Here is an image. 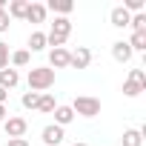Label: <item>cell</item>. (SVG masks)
I'll use <instances>...</instances> for the list:
<instances>
[{
	"label": "cell",
	"instance_id": "6da1fadb",
	"mask_svg": "<svg viewBox=\"0 0 146 146\" xmlns=\"http://www.w3.org/2000/svg\"><path fill=\"white\" fill-rule=\"evenodd\" d=\"M54 86V69L49 66H32L29 69V92H46Z\"/></svg>",
	"mask_w": 146,
	"mask_h": 146
},
{
	"label": "cell",
	"instance_id": "7a4b0ae2",
	"mask_svg": "<svg viewBox=\"0 0 146 146\" xmlns=\"http://www.w3.org/2000/svg\"><path fill=\"white\" fill-rule=\"evenodd\" d=\"M69 35H72V20L69 17H54V23H52V29L46 35V46L63 49V43L69 40Z\"/></svg>",
	"mask_w": 146,
	"mask_h": 146
},
{
	"label": "cell",
	"instance_id": "3957f363",
	"mask_svg": "<svg viewBox=\"0 0 146 146\" xmlns=\"http://www.w3.org/2000/svg\"><path fill=\"white\" fill-rule=\"evenodd\" d=\"M72 112L80 115V117H98L100 115V100L92 95H78L72 100Z\"/></svg>",
	"mask_w": 146,
	"mask_h": 146
},
{
	"label": "cell",
	"instance_id": "277c9868",
	"mask_svg": "<svg viewBox=\"0 0 146 146\" xmlns=\"http://www.w3.org/2000/svg\"><path fill=\"white\" fill-rule=\"evenodd\" d=\"M89 63H92V52L86 46H78L75 52H69V66L72 69H89Z\"/></svg>",
	"mask_w": 146,
	"mask_h": 146
},
{
	"label": "cell",
	"instance_id": "5b68a950",
	"mask_svg": "<svg viewBox=\"0 0 146 146\" xmlns=\"http://www.w3.org/2000/svg\"><path fill=\"white\" fill-rule=\"evenodd\" d=\"M3 129H6V135L9 137H23L26 135V129H29V123H26V117H6L3 120Z\"/></svg>",
	"mask_w": 146,
	"mask_h": 146
},
{
	"label": "cell",
	"instance_id": "8992f818",
	"mask_svg": "<svg viewBox=\"0 0 146 146\" xmlns=\"http://www.w3.org/2000/svg\"><path fill=\"white\" fill-rule=\"evenodd\" d=\"M49 69H69V49H52L49 52Z\"/></svg>",
	"mask_w": 146,
	"mask_h": 146
},
{
	"label": "cell",
	"instance_id": "52a82bcc",
	"mask_svg": "<svg viewBox=\"0 0 146 146\" xmlns=\"http://www.w3.org/2000/svg\"><path fill=\"white\" fill-rule=\"evenodd\" d=\"M40 137H43L46 146H60V143H63V129L54 126V123H49V126L40 132Z\"/></svg>",
	"mask_w": 146,
	"mask_h": 146
},
{
	"label": "cell",
	"instance_id": "ba28073f",
	"mask_svg": "<svg viewBox=\"0 0 146 146\" xmlns=\"http://www.w3.org/2000/svg\"><path fill=\"white\" fill-rule=\"evenodd\" d=\"M20 83V75H17V69H12V66H6V69H0V89H15Z\"/></svg>",
	"mask_w": 146,
	"mask_h": 146
},
{
	"label": "cell",
	"instance_id": "9c48e42d",
	"mask_svg": "<svg viewBox=\"0 0 146 146\" xmlns=\"http://www.w3.org/2000/svg\"><path fill=\"white\" fill-rule=\"evenodd\" d=\"M132 54H135V52L129 49V43H126V40H115V43H112V57H115L117 63H129V60H132Z\"/></svg>",
	"mask_w": 146,
	"mask_h": 146
},
{
	"label": "cell",
	"instance_id": "30bf717a",
	"mask_svg": "<svg viewBox=\"0 0 146 146\" xmlns=\"http://www.w3.org/2000/svg\"><path fill=\"white\" fill-rule=\"evenodd\" d=\"M72 9H75V3H72V0H49V3H46V12H54L57 17L72 15Z\"/></svg>",
	"mask_w": 146,
	"mask_h": 146
},
{
	"label": "cell",
	"instance_id": "8fae6325",
	"mask_svg": "<svg viewBox=\"0 0 146 146\" xmlns=\"http://www.w3.org/2000/svg\"><path fill=\"white\" fill-rule=\"evenodd\" d=\"M52 115H54V126H60V129L69 126L72 120H75V112H72V106H57Z\"/></svg>",
	"mask_w": 146,
	"mask_h": 146
},
{
	"label": "cell",
	"instance_id": "7c38bea8",
	"mask_svg": "<svg viewBox=\"0 0 146 146\" xmlns=\"http://www.w3.org/2000/svg\"><path fill=\"white\" fill-rule=\"evenodd\" d=\"M23 20H29V23H43V20H46V6H43V3H29Z\"/></svg>",
	"mask_w": 146,
	"mask_h": 146
},
{
	"label": "cell",
	"instance_id": "4fadbf2b",
	"mask_svg": "<svg viewBox=\"0 0 146 146\" xmlns=\"http://www.w3.org/2000/svg\"><path fill=\"white\" fill-rule=\"evenodd\" d=\"M129 17H132V15H129L123 6H115V9H112V15H109V20H112V26H115V29H126V26H129Z\"/></svg>",
	"mask_w": 146,
	"mask_h": 146
},
{
	"label": "cell",
	"instance_id": "5bb4252c",
	"mask_svg": "<svg viewBox=\"0 0 146 146\" xmlns=\"http://www.w3.org/2000/svg\"><path fill=\"white\" fill-rule=\"evenodd\" d=\"M120 143L123 146H143V129H126Z\"/></svg>",
	"mask_w": 146,
	"mask_h": 146
},
{
	"label": "cell",
	"instance_id": "9a60e30c",
	"mask_svg": "<svg viewBox=\"0 0 146 146\" xmlns=\"http://www.w3.org/2000/svg\"><path fill=\"white\" fill-rule=\"evenodd\" d=\"M26 9H29V0H12L9 9H6V15H9V17L23 20V17H26Z\"/></svg>",
	"mask_w": 146,
	"mask_h": 146
},
{
	"label": "cell",
	"instance_id": "2e32d148",
	"mask_svg": "<svg viewBox=\"0 0 146 146\" xmlns=\"http://www.w3.org/2000/svg\"><path fill=\"white\" fill-rule=\"evenodd\" d=\"M29 60H32V52H29V49H17V52L9 54V66H12V69H15V66H29Z\"/></svg>",
	"mask_w": 146,
	"mask_h": 146
},
{
	"label": "cell",
	"instance_id": "e0dca14e",
	"mask_svg": "<svg viewBox=\"0 0 146 146\" xmlns=\"http://www.w3.org/2000/svg\"><path fill=\"white\" fill-rule=\"evenodd\" d=\"M54 109H57V100H54V95L43 92V95H40V100H37V112H43V115H52Z\"/></svg>",
	"mask_w": 146,
	"mask_h": 146
},
{
	"label": "cell",
	"instance_id": "ac0fdd59",
	"mask_svg": "<svg viewBox=\"0 0 146 146\" xmlns=\"http://www.w3.org/2000/svg\"><path fill=\"white\" fill-rule=\"evenodd\" d=\"M132 52H146V32H132V37L126 40Z\"/></svg>",
	"mask_w": 146,
	"mask_h": 146
},
{
	"label": "cell",
	"instance_id": "d6986e66",
	"mask_svg": "<svg viewBox=\"0 0 146 146\" xmlns=\"http://www.w3.org/2000/svg\"><path fill=\"white\" fill-rule=\"evenodd\" d=\"M29 49L32 52H43L46 49V32H32L29 35Z\"/></svg>",
	"mask_w": 146,
	"mask_h": 146
},
{
	"label": "cell",
	"instance_id": "ffe728a7",
	"mask_svg": "<svg viewBox=\"0 0 146 146\" xmlns=\"http://www.w3.org/2000/svg\"><path fill=\"white\" fill-rule=\"evenodd\" d=\"M140 92H146V89H143V86H137V83H135V80H129V78L123 80V95H126V98H137Z\"/></svg>",
	"mask_w": 146,
	"mask_h": 146
},
{
	"label": "cell",
	"instance_id": "44dd1931",
	"mask_svg": "<svg viewBox=\"0 0 146 146\" xmlns=\"http://www.w3.org/2000/svg\"><path fill=\"white\" fill-rule=\"evenodd\" d=\"M37 100H40V92H23V98H20L23 109H37Z\"/></svg>",
	"mask_w": 146,
	"mask_h": 146
},
{
	"label": "cell",
	"instance_id": "7402d4cb",
	"mask_svg": "<svg viewBox=\"0 0 146 146\" xmlns=\"http://www.w3.org/2000/svg\"><path fill=\"white\" fill-rule=\"evenodd\" d=\"M129 26H132V32H146V15L140 12V15H132L129 17Z\"/></svg>",
	"mask_w": 146,
	"mask_h": 146
},
{
	"label": "cell",
	"instance_id": "603a6c76",
	"mask_svg": "<svg viewBox=\"0 0 146 146\" xmlns=\"http://www.w3.org/2000/svg\"><path fill=\"white\" fill-rule=\"evenodd\" d=\"M123 9H126L129 15H132V12L140 15V12H143V0H123Z\"/></svg>",
	"mask_w": 146,
	"mask_h": 146
},
{
	"label": "cell",
	"instance_id": "cb8c5ba5",
	"mask_svg": "<svg viewBox=\"0 0 146 146\" xmlns=\"http://www.w3.org/2000/svg\"><path fill=\"white\" fill-rule=\"evenodd\" d=\"M129 80H135L137 86L146 89V72H143V69H132V72H129Z\"/></svg>",
	"mask_w": 146,
	"mask_h": 146
},
{
	"label": "cell",
	"instance_id": "d4e9b609",
	"mask_svg": "<svg viewBox=\"0 0 146 146\" xmlns=\"http://www.w3.org/2000/svg\"><path fill=\"white\" fill-rule=\"evenodd\" d=\"M9 43H3V40H0V69H6L9 66Z\"/></svg>",
	"mask_w": 146,
	"mask_h": 146
},
{
	"label": "cell",
	"instance_id": "484cf974",
	"mask_svg": "<svg viewBox=\"0 0 146 146\" xmlns=\"http://www.w3.org/2000/svg\"><path fill=\"white\" fill-rule=\"evenodd\" d=\"M9 26H12V17L6 12H0V32H9Z\"/></svg>",
	"mask_w": 146,
	"mask_h": 146
},
{
	"label": "cell",
	"instance_id": "4316f807",
	"mask_svg": "<svg viewBox=\"0 0 146 146\" xmlns=\"http://www.w3.org/2000/svg\"><path fill=\"white\" fill-rule=\"evenodd\" d=\"M6 146H32V143H29L26 137H9V143H6Z\"/></svg>",
	"mask_w": 146,
	"mask_h": 146
},
{
	"label": "cell",
	"instance_id": "83f0119b",
	"mask_svg": "<svg viewBox=\"0 0 146 146\" xmlns=\"http://www.w3.org/2000/svg\"><path fill=\"white\" fill-rule=\"evenodd\" d=\"M6 100H9V92H6V89H0V106H6Z\"/></svg>",
	"mask_w": 146,
	"mask_h": 146
},
{
	"label": "cell",
	"instance_id": "f1b7e54d",
	"mask_svg": "<svg viewBox=\"0 0 146 146\" xmlns=\"http://www.w3.org/2000/svg\"><path fill=\"white\" fill-rule=\"evenodd\" d=\"M6 117H9V109H6V106H0V123H3Z\"/></svg>",
	"mask_w": 146,
	"mask_h": 146
},
{
	"label": "cell",
	"instance_id": "f546056e",
	"mask_svg": "<svg viewBox=\"0 0 146 146\" xmlns=\"http://www.w3.org/2000/svg\"><path fill=\"white\" fill-rule=\"evenodd\" d=\"M0 12H6V0H0Z\"/></svg>",
	"mask_w": 146,
	"mask_h": 146
},
{
	"label": "cell",
	"instance_id": "4dcf8cb0",
	"mask_svg": "<svg viewBox=\"0 0 146 146\" xmlns=\"http://www.w3.org/2000/svg\"><path fill=\"white\" fill-rule=\"evenodd\" d=\"M72 146H89V143H80V140H75V143H72Z\"/></svg>",
	"mask_w": 146,
	"mask_h": 146
}]
</instances>
